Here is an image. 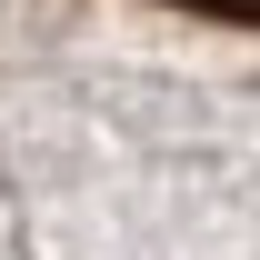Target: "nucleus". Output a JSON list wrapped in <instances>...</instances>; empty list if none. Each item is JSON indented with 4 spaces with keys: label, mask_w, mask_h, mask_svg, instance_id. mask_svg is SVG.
<instances>
[{
    "label": "nucleus",
    "mask_w": 260,
    "mask_h": 260,
    "mask_svg": "<svg viewBox=\"0 0 260 260\" xmlns=\"http://www.w3.org/2000/svg\"><path fill=\"white\" fill-rule=\"evenodd\" d=\"M180 10H230V20H260V0H180Z\"/></svg>",
    "instance_id": "1"
}]
</instances>
